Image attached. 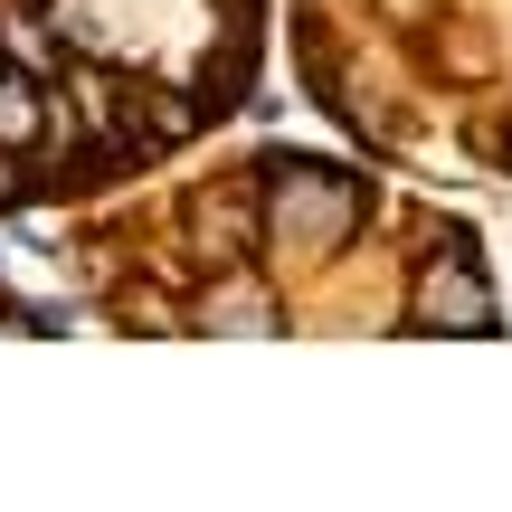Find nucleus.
Masks as SVG:
<instances>
[{
    "label": "nucleus",
    "instance_id": "obj_1",
    "mask_svg": "<svg viewBox=\"0 0 512 512\" xmlns=\"http://www.w3.org/2000/svg\"><path fill=\"white\" fill-rule=\"evenodd\" d=\"M0 29L114 190L247 105L266 0H0Z\"/></svg>",
    "mask_w": 512,
    "mask_h": 512
},
{
    "label": "nucleus",
    "instance_id": "obj_2",
    "mask_svg": "<svg viewBox=\"0 0 512 512\" xmlns=\"http://www.w3.org/2000/svg\"><path fill=\"white\" fill-rule=\"evenodd\" d=\"M95 190L105 181H95L67 105L48 95V76L10 48V29H0V219L48 209V200H95Z\"/></svg>",
    "mask_w": 512,
    "mask_h": 512
},
{
    "label": "nucleus",
    "instance_id": "obj_3",
    "mask_svg": "<svg viewBox=\"0 0 512 512\" xmlns=\"http://www.w3.org/2000/svg\"><path fill=\"white\" fill-rule=\"evenodd\" d=\"M437 266H427V285H418V323H446V332H494L503 313H494V285H484V266H475V247H465V228H437Z\"/></svg>",
    "mask_w": 512,
    "mask_h": 512
}]
</instances>
